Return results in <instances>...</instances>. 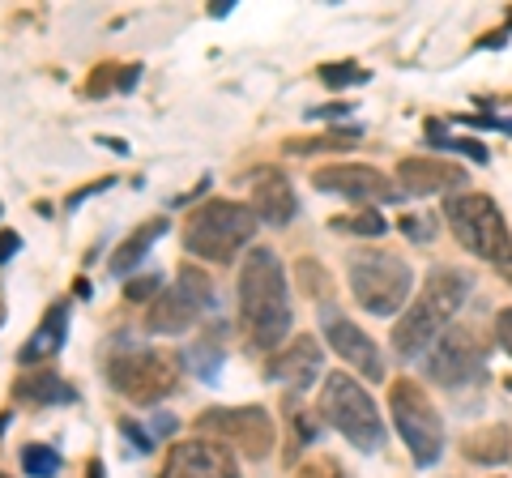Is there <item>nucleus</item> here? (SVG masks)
I'll list each match as a JSON object with an SVG mask.
<instances>
[{
    "label": "nucleus",
    "mask_w": 512,
    "mask_h": 478,
    "mask_svg": "<svg viewBox=\"0 0 512 478\" xmlns=\"http://www.w3.org/2000/svg\"><path fill=\"white\" fill-rule=\"evenodd\" d=\"M13 397L30 402V406H73L77 389L56 372H39V376H22L18 385H13Z\"/></svg>",
    "instance_id": "20"
},
{
    "label": "nucleus",
    "mask_w": 512,
    "mask_h": 478,
    "mask_svg": "<svg viewBox=\"0 0 512 478\" xmlns=\"http://www.w3.org/2000/svg\"><path fill=\"white\" fill-rule=\"evenodd\" d=\"M22 470L30 478H56L60 474V453L47 449V444H26L22 449Z\"/></svg>",
    "instance_id": "24"
},
{
    "label": "nucleus",
    "mask_w": 512,
    "mask_h": 478,
    "mask_svg": "<svg viewBox=\"0 0 512 478\" xmlns=\"http://www.w3.org/2000/svg\"><path fill=\"white\" fill-rule=\"evenodd\" d=\"M163 235H167V218H150V222H141V227H137L133 235H128L116 252H111V274H116V278H128L141 261H146V252L154 248V239H163Z\"/></svg>",
    "instance_id": "19"
},
{
    "label": "nucleus",
    "mask_w": 512,
    "mask_h": 478,
    "mask_svg": "<svg viewBox=\"0 0 512 478\" xmlns=\"http://www.w3.org/2000/svg\"><path fill=\"white\" fill-rule=\"evenodd\" d=\"M201 432L218 436V444H231V449H244L248 457H269L274 449V423H269V414L261 406H231V410H205L197 419Z\"/></svg>",
    "instance_id": "9"
},
{
    "label": "nucleus",
    "mask_w": 512,
    "mask_h": 478,
    "mask_svg": "<svg viewBox=\"0 0 512 478\" xmlns=\"http://www.w3.org/2000/svg\"><path fill=\"white\" fill-rule=\"evenodd\" d=\"M427 146H436V150H453V154H466L470 163H487V146L483 141H470V137H453L444 129L440 120H427Z\"/></svg>",
    "instance_id": "23"
},
{
    "label": "nucleus",
    "mask_w": 512,
    "mask_h": 478,
    "mask_svg": "<svg viewBox=\"0 0 512 478\" xmlns=\"http://www.w3.org/2000/svg\"><path fill=\"white\" fill-rule=\"evenodd\" d=\"M154 295H163V278H158V269H154V274H137L133 282L124 286L128 304H146V299H154Z\"/></svg>",
    "instance_id": "28"
},
{
    "label": "nucleus",
    "mask_w": 512,
    "mask_h": 478,
    "mask_svg": "<svg viewBox=\"0 0 512 478\" xmlns=\"http://www.w3.org/2000/svg\"><path fill=\"white\" fill-rule=\"evenodd\" d=\"M320 372H325V350L316 346V338H295L291 346H282L278 355H269L265 376L278 380V385H291L295 393L312 389Z\"/></svg>",
    "instance_id": "15"
},
{
    "label": "nucleus",
    "mask_w": 512,
    "mask_h": 478,
    "mask_svg": "<svg viewBox=\"0 0 512 478\" xmlns=\"http://www.w3.org/2000/svg\"><path fill=\"white\" fill-rule=\"evenodd\" d=\"M346 274H350V291H355L359 308L372 312V316L402 312V304H406L410 291H414V269L402 257L384 252V248H359V252H350Z\"/></svg>",
    "instance_id": "4"
},
{
    "label": "nucleus",
    "mask_w": 512,
    "mask_h": 478,
    "mask_svg": "<svg viewBox=\"0 0 512 478\" xmlns=\"http://www.w3.org/2000/svg\"><path fill=\"white\" fill-rule=\"evenodd\" d=\"M427 380H436L444 389L470 385L483 376V346L470 329H444V338L427 350Z\"/></svg>",
    "instance_id": "10"
},
{
    "label": "nucleus",
    "mask_w": 512,
    "mask_h": 478,
    "mask_svg": "<svg viewBox=\"0 0 512 478\" xmlns=\"http://www.w3.org/2000/svg\"><path fill=\"white\" fill-rule=\"evenodd\" d=\"M333 227H338V231H350V235H384V231H389V222H384L376 210H359L355 218H338Z\"/></svg>",
    "instance_id": "27"
},
{
    "label": "nucleus",
    "mask_w": 512,
    "mask_h": 478,
    "mask_svg": "<svg viewBox=\"0 0 512 478\" xmlns=\"http://www.w3.org/2000/svg\"><path fill=\"white\" fill-rule=\"evenodd\" d=\"M466 124H478V129H500V133H512V120H508V116H478V120H466Z\"/></svg>",
    "instance_id": "34"
},
{
    "label": "nucleus",
    "mask_w": 512,
    "mask_h": 478,
    "mask_svg": "<svg viewBox=\"0 0 512 478\" xmlns=\"http://www.w3.org/2000/svg\"><path fill=\"white\" fill-rule=\"evenodd\" d=\"M103 188H111V180H99V184H86V188H77V193L69 197V210H73V205H82L86 197H94V193H103Z\"/></svg>",
    "instance_id": "36"
},
{
    "label": "nucleus",
    "mask_w": 512,
    "mask_h": 478,
    "mask_svg": "<svg viewBox=\"0 0 512 478\" xmlns=\"http://www.w3.org/2000/svg\"><path fill=\"white\" fill-rule=\"evenodd\" d=\"M210 13H214V18H227V13H231V0H218V5H210Z\"/></svg>",
    "instance_id": "40"
},
{
    "label": "nucleus",
    "mask_w": 512,
    "mask_h": 478,
    "mask_svg": "<svg viewBox=\"0 0 512 478\" xmlns=\"http://www.w3.org/2000/svg\"><path fill=\"white\" fill-rule=\"evenodd\" d=\"M495 342H500L508 355H512V308L504 312H495Z\"/></svg>",
    "instance_id": "32"
},
{
    "label": "nucleus",
    "mask_w": 512,
    "mask_h": 478,
    "mask_svg": "<svg viewBox=\"0 0 512 478\" xmlns=\"http://www.w3.org/2000/svg\"><path fill=\"white\" fill-rule=\"evenodd\" d=\"M120 436L133 444V453H154V436L146 432V427H137L133 419H120Z\"/></svg>",
    "instance_id": "31"
},
{
    "label": "nucleus",
    "mask_w": 512,
    "mask_h": 478,
    "mask_svg": "<svg viewBox=\"0 0 512 478\" xmlns=\"http://www.w3.org/2000/svg\"><path fill=\"white\" fill-rule=\"evenodd\" d=\"M107 376H111V389H120L128 402H137V406H154V402H163L167 393H175V368L158 350H146V346L124 342L116 355L107 359Z\"/></svg>",
    "instance_id": "8"
},
{
    "label": "nucleus",
    "mask_w": 512,
    "mask_h": 478,
    "mask_svg": "<svg viewBox=\"0 0 512 478\" xmlns=\"http://www.w3.org/2000/svg\"><path fill=\"white\" fill-rule=\"evenodd\" d=\"M312 184L320 193H333V197H346V201H359V205H397L406 197L402 184H393L389 175H380L376 167H359V163L320 167L312 175Z\"/></svg>",
    "instance_id": "11"
},
{
    "label": "nucleus",
    "mask_w": 512,
    "mask_h": 478,
    "mask_svg": "<svg viewBox=\"0 0 512 478\" xmlns=\"http://www.w3.org/2000/svg\"><path fill=\"white\" fill-rule=\"evenodd\" d=\"M402 231L414 239V244H431V235H436V218H431V214H406Z\"/></svg>",
    "instance_id": "30"
},
{
    "label": "nucleus",
    "mask_w": 512,
    "mask_h": 478,
    "mask_svg": "<svg viewBox=\"0 0 512 478\" xmlns=\"http://www.w3.org/2000/svg\"><path fill=\"white\" fill-rule=\"evenodd\" d=\"M175 432V419L171 414H158V419H150V436H154V444H158V436H171Z\"/></svg>",
    "instance_id": "35"
},
{
    "label": "nucleus",
    "mask_w": 512,
    "mask_h": 478,
    "mask_svg": "<svg viewBox=\"0 0 512 478\" xmlns=\"http://www.w3.org/2000/svg\"><path fill=\"white\" fill-rule=\"evenodd\" d=\"M466 453L474 461H483V466H500V461L512 453L508 449V427L504 423H491V427H483V432L466 436Z\"/></svg>",
    "instance_id": "21"
},
{
    "label": "nucleus",
    "mask_w": 512,
    "mask_h": 478,
    "mask_svg": "<svg viewBox=\"0 0 512 478\" xmlns=\"http://www.w3.org/2000/svg\"><path fill=\"white\" fill-rule=\"evenodd\" d=\"M504 43H508V30H495V35L483 39V47H504Z\"/></svg>",
    "instance_id": "39"
},
{
    "label": "nucleus",
    "mask_w": 512,
    "mask_h": 478,
    "mask_svg": "<svg viewBox=\"0 0 512 478\" xmlns=\"http://www.w3.org/2000/svg\"><path fill=\"white\" fill-rule=\"evenodd\" d=\"M0 478H5V474H0Z\"/></svg>",
    "instance_id": "44"
},
{
    "label": "nucleus",
    "mask_w": 512,
    "mask_h": 478,
    "mask_svg": "<svg viewBox=\"0 0 512 478\" xmlns=\"http://www.w3.org/2000/svg\"><path fill=\"white\" fill-rule=\"evenodd\" d=\"M222 359H227V350H222L218 338H205V342H197V346L184 350V368L197 376V380H205V385H214V380H218Z\"/></svg>",
    "instance_id": "22"
},
{
    "label": "nucleus",
    "mask_w": 512,
    "mask_h": 478,
    "mask_svg": "<svg viewBox=\"0 0 512 478\" xmlns=\"http://www.w3.org/2000/svg\"><path fill=\"white\" fill-rule=\"evenodd\" d=\"M0 325H5V304H0Z\"/></svg>",
    "instance_id": "42"
},
{
    "label": "nucleus",
    "mask_w": 512,
    "mask_h": 478,
    "mask_svg": "<svg viewBox=\"0 0 512 478\" xmlns=\"http://www.w3.org/2000/svg\"><path fill=\"white\" fill-rule=\"evenodd\" d=\"M205 316V308L192 299L180 282L171 286V291H163L150 304V312H146V329L150 333H163V338H171V333H184V329H192Z\"/></svg>",
    "instance_id": "17"
},
{
    "label": "nucleus",
    "mask_w": 512,
    "mask_h": 478,
    "mask_svg": "<svg viewBox=\"0 0 512 478\" xmlns=\"http://www.w3.org/2000/svg\"><path fill=\"white\" fill-rule=\"evenodd\" d=\"M320 419L329 427H338L359 453L384 449V419L372 402V393L359 389V380H350L346 372L325 376V389H320Z\"/></svg>",
    "instance_id": "6"
},
{
    "label": "nucleus",
    "mask_w": 512,
    "mask_h": 478,
    "mask_svg": "<svg viewBox=\"0 0 512 478\" xmlns=\"http://www.w3.org/2000/svg\"><path fill=\"white\" fill-rule=\"evenodd\" d=\"M444 218L453 235L466 244V252H474L478 261L487 265H512V231L487 193H457L444 201Z\"/></svg>",
    "instance_id": "5"
},
{
    "label": "nucleus",
    "mask_w": 512,
    "mask_h": 478,
    "mask_svg": "<svg viewBox=\"0 0 512 478\" xmlns=\"http://www.w3.org/2000/svg\"><path fill=\"white\" fill-rule=\"evenodd\" d=\"M252 210L269 227H286L299 214V197L291 188V175L282 167H256L252 171Z\"/></svg>",
    "instance_id": "16"
},
{
    "label": "nucleus",
    "mask_w": 512,
    "mask_h": 478,
    "mask_svg": "<svg viewBox=\"0 0 512 478\" xmlns=\"http://www.w3.org/2000/svg\"><path fill=\"white\" fill-rule=\"evenodd\" d=\"M346 111H350L346 103H333V107H312V116H329L333 120V116H346Z\"/></svg>",
    "instance_id": "38"
},
{
    "label": "nucleus",
    "mask_w": 512,
    "mask_h": 478,
    "mask_svg": "<svg viewBox=\"0 0 512 478\" xmlns=\"http://www.w3.org/2000/svg\"><path fill=\"white\" fill-rule=\"evenodd\" d=\"M64 338H69V304H52L47 308V316L39 321V329L26 338V346L18 350V363L22 368H35V363H43V359H52L56 350L64 346Z\"/></svg>",
    "instance_id": "18"
},
{
    "label": "nucleus",
    "mask_w": 512,
    "mask_h": 478,
    "mask_svg": "<svg viewBox=\"0 0 512 478\" xmlns=\"http://www.w3.org/2000/svg\"><path fill=\"white\" fill-rule=\"evenodd\" d=\"M111 90H120V65H99L94 77L86 82V94L90 99H103V94H111Z\"/></svg>",
    "instance_id": "29"
},
{
    "label": "nucleus",
    "mask_w": 512,
    "mask_h": 478,
    "mask_svg": "<svg viewBox=\"0 0 512 478\" xmlns=\"http://www.w3.org/2000/svg\"><path fill=\"white\" fill-rule=\"evenodd\" d=\"M158 478H239V466L227 444L214 440H184L175 444L163 461V474Z\"/></svg>",
    "instance_id": "13"
},
{
    "label": "nucleus",
    "mask_w": 512,
    "mask_h": 478,
    "mask_svg": "<svg viewBox=\"0 0 512 478\" xmlns=\"http://www.w3.org/2000/svg\"><path fill=\"white\" fill-rule=\"evenodd\" d=\"M397 180L402 193L410 197H457V188H466V167L444 163V158H402L397 163Z\"/></svg>",
    "instance_id": "14"
},
{
    "label": "nucleus",
    "mask_w": 512,
    "mask_h": 478,
    "mask_svg": "<svg viewBox=\"0 0 512 478\" xmlns=\"http://www.w3.org/2000/svg\"><path fill=\"white\" fill-rule=\"evenodd\" d=\"M86 478H107V474H103V461H99V457H94V461H90V470H86Z\"/></svg>",
    "instance_id": "41"
},
{
    "label": "nucleus",
    "mask_w": 512,
    "mask_h": 478,
    "mask_svg": "<svg viewBox=\"0 0 512 478\" xmlns=\"http://www.w3.org/2000/svg\"><path fill=\"white\" fill-rule=\"evenodd\" d=\"M137 77H141V65H124V69H120V94L133 90V86H137Z\"/></svg>",
    "instance_id": "37"
},
{
    "label": "nucleus",
    "mask_w": 512,
    "mask_h": 478,
    "mask_svg": "<svg viewBox=\"0 0 512 478\" xmlns=\"http://www.w3.org/2000/svg\"><path fill=\"white\" fill-rule=\"evenodd\" d=\"M470 286H474L470 274H461V269H448V265L431 269L423 295L414 299L410 312H402V321L393 325V350H397V359H419L427 346H436L444 338L448 321H453V312L466 304Z\"/></svg>",
    "instance_id": "2"
},
{
    "label": "nucleus",
    "mask_w": 512,
    "mask_h": 478,
    "mask_svg": "<svg viewBox=\"0 0 512 478\" xmlns=\"http://www.w3.org/2000/svg\"><path fill=\"white\" fill-rule=\"evenodd\" d=\"M239 312L256 350H278L291 333V291L274 248H252L239 269Z\"/></svg>",
    "instance_id": "1"
},
{
    "label": "nucleus",
    "mask_w": 512,
    "mask_h": 478,
    "mask_svg": "<svg viewBox=\"0 0 512 478\" xmlns=\"http://www.w3.org/2000/svg\"><path fill=\"white\" fill-rule=\"evenodd\" d=\"M389 410H393V427L406 440V449L414 457V466H436L444 453V419L436 406L427 402V389L419 380H393L389 393Z\"/></svg>",
    "instance_id": "7"
},
{
    "label": "nucleus",
    "mask_w": 512,
    "mask_h": 478,
    "mask_svg": "<svg viewBox=\"0 0 512 478\" xmlns=\"http://www.w3.org/2000/svg\"><path fill=\"white\" fill-rule=\"evenodd\" d=\"M18 248H22V235L18 231H0V265H5Z\"/></svg>",
    "instance_id": "33"
},
{
    "label": "nucleus",
    "mask_w": 512,
    "mask_h": 478,
    "mask_svg": "<svg viewBox=\"0 0 512 478\" xmlns=\"http://www.w3.org/2000/svg\"><path fill=\"white\" fill-rule=\"evenodd\" d=\"M256 210L252 205H239V201H210L201 205L197 214L188 218L184 227V248L201 261H214V265H227L235 261L239 252L248 248V239L256 235Z\"/></svg>",
    "instance_id": "3"
},
{
    "label": "nucleus",
    "mask_w": 512,
    "mask_h": 478,
    "mask_svg": "<svg viewBox=\"0 0 512 478\" xmlns=\"http://www.w3.org/2000/svg\"><path fill=\"white\" fill-rule=\"evenodd\" d=\"M180 286H184V291H188V295H192V299H197V304L205 308V316H210V312H218V291H214V282L205 278L201 269L184 265V269H180Z\"/></svg>",
    "instance_id": "25"
},
{
    "label": "nucleus",
    "mask_w": 512,
    "mask_h": 478,
    "mask_svg": "<svg viewBox=\"0 0 512 478\" xmlns=\"http://www.w3.org/2000/svg\"><path fill=\"white\" fill-rule=\"evenodd\" d=\"M508 30H512V9H508Z\"/></svg>",
    "instance_id": "43"
},
{
    "label": "nucleus",
    "mask_w": 512,
    "mask_h": 478,
    "mask_svg": "<svg viewBox=\"0 0 512 478\" xmlns=\"http://www.w3.org/2000/svg\"><path fill=\"white\" fill-rule=\"evenodd\" d=\"M320 77H325V86L346 90V86H363L367 82V69L355 65V60H342V65H325V69H320Z\"/></svg>",
    "instance_id": "26"
},
{
    "label": "nucleus",
    "mask_w": 512,
    "mask_h": 478,
    "mask_svg": "<svg viewBox=\"0 0 512 478\" xmlns=\"http://www.w3.org/2000/svg\"><path fill=\"white\" fill-rule=\"evenodd\" d=\"M320 329H325V342H329L333 355L346 359L350 368H359L363 380H384L380 350H376V342L367 338L355 321H346L338 308H320Z\"/></svg>",
    "instance_id": "12"
}]
</instances>
